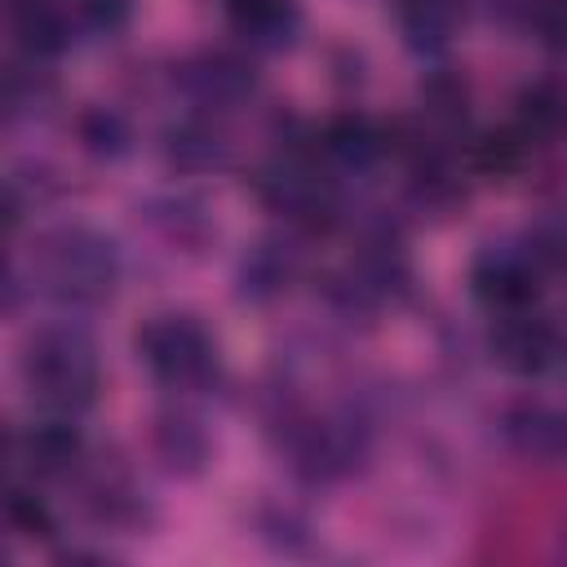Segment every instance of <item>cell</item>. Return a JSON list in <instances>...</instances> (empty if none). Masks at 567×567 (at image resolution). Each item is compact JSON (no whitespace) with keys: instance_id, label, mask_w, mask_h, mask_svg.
<instances>
[{"instance_id":"obj_20","label":"cell","mask_w":567,"mask_h":567,"mask_svg":"<svg viewBox=\"0 0 567 567\" xmlns=\"http://www.w3.org/2000/svg\"><path fill=\"white\" fill-rule=\"evenodd\" d=\"M4 518H9V527L22 532V536H49V532H53L49 509H44L35 496H27V492H9V496H4Z\"/></svg>"},{"instance_id":"obj_8","label":"cell","mask_w":567,"mask_h":567,"mask_svg":"<svg viewBox=\"0 0 567 567\" xmlns=\"http://www.w3.org/2000/svg\"><path fill=\"white\" fill-rule=\"evenodd\" d=\"M230 27L252 49H288L301 31L297 0H230Z\"/></svg>"},{"instance_id":"obj_23","label":"cell","mask_w":567,"mask_h":567,"mask_svg":"<svg viewBox=\"0 0 567 567\" xmlns=\"http://www.w3.org/2000/svg\"><path fill=\"white\" fill-rule=\"evenodd\" d=\"M9 284H13V279H9V261H4V252H0V301L9 297Z\"/></svg>"},{"instance_id":"obj_17","label":"cell","mask_w":567,"mask_h":567,"mask_svg":"<svg viewBox=\"0 0 567 567\" xmlns=\"http://www.w3.org/2000/svg\"><path fill=\"white\" fill-rule=\"evenodd\" d=\"M514 128H518L532 146L554 142L558 128H563V93H558V84L540 80V84L523 89V93H518V120H514Z\"/></svg>"},{"instance_id":"obj_3","label":"cell","mask_w":567,"mask_h":567,"mask_svg":"<svg viewBox=\"0 0 567 567\" xmlns=\"http://www.w3.org/2000/svg\"><path fill=\"white\" fill-rule=\"evenodd\" d=\"M137 354L155 372V381H164L173 390H199L213 377V368H217L213 337L195 319H186V315L151 319L137 332Z\"/></svg>"},{"instance_id":"obj_4","label":"cell","mask_w":567,"mask_h":567,"mask_svg":"<svg viewBox=\"0 0 567 567\" xmlns=\"http://www.w3.org/2000/svg\"><path fill=\"white\" fill-rule=\"evenodd\" d=\"M257 195L270 213L315 226L332 213V190L323 182V173L315 164H306L301 155H279L257 173Z\"/></svg>"},{"instance_id":"obj_12","label":"cell","mask_w":567,"mask_h":567,"mask_svg":"<svg viewBox=\"0 0 567 567\" xmlns=\"http://www.w3.org/2000/svg\"><path fill=\"white\" fill-rule=\"evenodd\" d=\"M164 155L182 173H208V168H221L230 159V142L213 120H182L168 128Z\"/></svg>"},{"instance_id":"obj_15","label":"cell","mask_w":567,"mask_h":567,"mask_svg":"<svg viewBox=\"0 0 567 567\" xmlns=\"http://www.w3.org/2000/svg\"><path fill=\"white\" fill-rule=\"evenodd\" d=\"M13 35L31 58H53V53L66 49L71 27H66V13L58 4H49V0H18Z\"/></svg>"},{"instance_id":"obj_10","label":"cell","mask_w":567,"mask_h":567,"mask_svg":"<svg viewBox=\"0 0 567 567\" xmlns=\"http://www.w3.org/2000/svg\"><path fill=\"white\" fill-rule=\"evenodd\" d=\"M385 146H390L385 128L363 111H346L323 124V155L341 168H372L385 155Z\"/></svg>"},{"instance_id":"obj_19","label":"cell","mask_w":567,"mask_h":567,"mask_svg":"<svg viewBox=\"0 0 567 567\" xmlns=\"http://www.w3.org/2000/svg\"><path fill=\"white\" fill-rule=\"evenodd\" d=\"M527 151H532V142L518 133V128H505V133H492V137H483L478 142V168L483 173H514L523 159H527Z\"/></svg>"},{"instance_id":"obj_16","label":"cell","mask_w":567,"mask_h":567,"mask_svg":"<svg viewBox=\"0 0 567 567\" xmlns=\"http://www.w3.org/2000/svg\"><path fill=\"white\" fill-rule=\"evenodd\" d=\"M155 452L173 474H195L208 456V439L190 416H164L155 425Z\"/></svg>"},{"instance_id":"obj_13","label":"cell","mask_w":567,"mask_h":567,"mask_svg":"<svg viewBox=\"0 0 567 567\" xmlns=\"http://www.w3.org/2000/svg\"><path fill=\"white\" fill-rule=\"evenodd\" d=\"M22 461L31 474H44V478H58V474H71L80 461H84V439L75 425L66 421H44L35 425L27 439H22Z\"/></svg>"},{"instance_id":"obj_1","label":"cell","mask_w":567,"mask_h":567,"mask_svg":"<svg viewBox=\"0 0 567 567\" xmlns=\"http://www.w3.org/2000/svg\"><path fill=\"white\" fill-rule=\"evenodd\" d=\"M31 275L40 284V292L62 301V306H97L115 292L120 252L93 226L62 221L35 239Z\"/></svg>"},{"instance_id":"obj_11","label":"cell","mask_w":567,"mask_h":567,"mask_svg":"<svg viewBox=\"0 0 567 567\" xmlns=\"http://www.w3.org/2000/svg\"><path fill=\"white\" fill-rule=\"evenodd\" d=\"M461 18H465V0H399V31L416 53L447 49L452 35L461 31Z\"/></svg>"},{"instance_id":"obj_14","label":"cell","mask_w":567,"mask_h":567,"mask_svg":"<svg viewBox=\"0 0 567 567\" xmlns=\"http://www.w3.org/2000/svg\"><path fill=\"white\" fill-rule=\"evenodd\" d=\"M292 279H297V252L279 239L257 244L239 266V292L252 301H270V297L288 292Z\"/></svg>"},{"instance_id":"obj_5","label":"cell","mask_w":567,"mask_h":567,"mask_svg":"<svg viewBox=\"0 0 567 567\" xmlns=\"http://www.w3.org/2000/svg\"><path fill=\"white\" fill-rule=\"evenodd\" d=\"M540 279L545 266L532 257V248H487L470 270L474 297L501 315L532 310V301L540 297Z\"/></svg>"},{"instance_id":"obj_2","label":"cell","mask_w":567,"mask_h":567,"mask_svg":"<svg viewBox=\"0 0 567 567\" xmlns=\"http://www.w3.org/2000/svg\"><path fill=\"white\" fill-rule=\"evenodd\" d=\"M22 377L31 399H40L53 412H84L97 399L102 363L97 346L80 328H44L27 341Z\"/></svg>"},{"instance_id":"obj_18","label":"cell","mask_w":567,"mask_h":567,"mask_svg":"<svg viewBox=\"0 0 567 567\" xmlns=\"http://www.w3.org/2000/svg\"><path fill=\"white\" fill-rule=\"evenodd\" d=\"M80 142H84V151L89 155H97V159H120L124 151H128V142H133V133H128V124H124V115L120 111H89L84 120H80Z\"/></svg>"},{"instance_id":"obj_7","label":"cell","mask_w":567,"mask_h":567,"mask_svg":"<svg viewBox=\"0 0 567 567\" xmlns=\"http://www.w3.org/2000/svg\"><path fill=\"white\" fill-rule=\"evenodd\" d=\"M492 350H496V363L518 372V377H545L558 368V354H563V341L554 332L549 319L532 315V310H514L501 319L496 337H492Z\"/></svg>"},{"instance_id":"obj_6","label":"cell","mask_w":567,"mask_h":567,"mask_svg":"<svg viewBox=\"0 0 567 567\" xmlns=\"http://www.w3.org/2000/svg\"><path fill=\"white\" fill-rule=\"evenodd\" d=\"M177 80H182V93L195 106H204V111H235V106H244L257 93L252 62L239 58V53H230V49H204V53H195L177 71Z\"/></svg>"},{"instance_id":"obj_22","label":"cell","mask_w":567,"mask_h":567,"mask_svg":"<svg viewBox=\"0 0 567 567\" xmlns=\"http://www.w3.org/2000/svg\"><path fill=\"white\" fill-rule=\"evenodd\" d=\"M18 213H22V204H18V195H13V186L9 182H0V235L18 221Z\"/></svg>"},{"instance_id":"obj_9","label":"cell","mask_w":567,"mask_h":567,"mask_svg":"<svg viewBox=\"0 0 567 567\" xmlns=\"http://www.w3.org/2000/svg\"><path fill=\"white\" fill-rule=\"evenodd\" d=\"M509 447L527 461H540V465H554L563 456V416L549 408V403H514L501 421Z\"/></svg>"},{"instance_id":"obj_21","label":"cell","mask_w":567,"mask_h":567,"mask_svg":"<svg viewBox=\"0 0 567 567\" xmlns=\"http://www.w3.org/2000/svg\"><path fill=\"white\" fill-rule=\"evenodd\" d=\"M75 13L93 31H120L133 13V0H75Z\"/></svg>"}]
</instances>
